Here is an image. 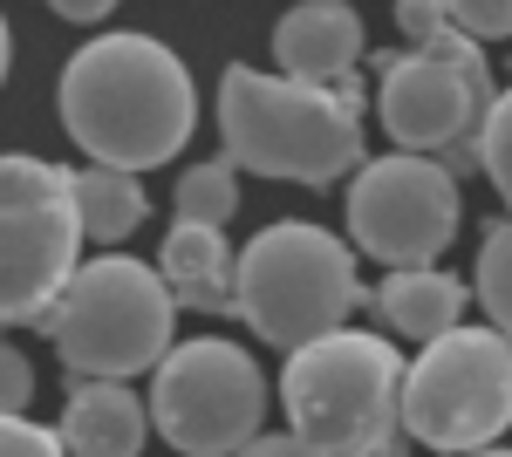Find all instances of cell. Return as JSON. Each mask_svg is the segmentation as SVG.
I'll return each instance as SVG.
<instances>
[{
    "label": "cell",
    "mask_w": 512,
    "mask_h": 457,
    "mask_svg": "<svg viewBox=\"0 0 512 457\" xmlns=\"http://www.w3.org/2000/svg\"><path fill=\"white\" fill-rule=\"evenodd\" d=\"M55 110H62V130L89 151V164H117V171L144 178L185 151L198 123V89L192 69L178 62V48H164L158 35H137V28H117L69 55Z\"/></svg>",
    "instance_id": "obj_1"
},
{
    "label": "cell",
    "mask_w": 512,
    "mask_h": 457,
    "mask_svg": "<svg viewBox=\"0 0 512 457\" xmlns=\"http://www.w3.org/2000/svg\"><path fill=\"white\" fill-rule=\"evenodd\" d=\"M403 348L369 328H335L294 348L280 369L287 430L315 457H410L403 430Z\"/></svg>",
    "instance_id": "obj_2"
},
{
    "label": "cell",
    "mask_w": 512,
    "mask_h": 457,
    "mask_svg": "<svg viewBox=\"0 0 512 457\" xmlns=\"http://www.w3.org/2000/svg\"><path fill=\"white\" fill-rule=\"evenodd\" d=\"M212 116H219L233 171L308 185V191L362 171V103L335 96V89H308V82H287V76L233 62L219 76Z\"/></svg>",
    "instance_id": "obj_3"
},
{
    "label": "cell",
    "mask_w": 512,
    "mask_h": 457,
    "mask_svg": "<svg viewBox=\"0 0 512 457\" xmlns=\"http://www.w3.org/2000/svg\"><path fill=\"white\" fill-rule=\"evenodd\" d=\"M41 335L55 342L69 382H130L178 348V301L158 267L130 253H96L76 267Z\"/></svg>",
    "instance_id": "obj_4"
},
{
    "label": "cell",
    "mask_w": 512,
    "mask_h": 457,
    "mask_svg": "<svg viewBox=\"0 0 512 457\" xmlns=\"http://www.w3.org/2000/svg\"><path fill=\"white\" fill-rule=\"evenodd\" d=\"M369 301L355 246L335 239L315 219H280L260 239H246L233 280V314L260 335L267 348H308L335 328H349V314Z\"/></svg>",
    "instance_id": "obj_5"
},
{
    "label": "cell",
    "mask_w": 512,
    "mask_h": 457,
    "mask_svg": "<svg viewBox=\"0 0 512 457\" xmlns=\"http://www.w3.org/2000/svg\"><path fill=\"white\" fill-rule=\"evenodd\" d=\"M76 253V171L0 151V328H41L76 280Z\"/></svg>",
    "instance_id": "obj_6"
},
{
    "label": "cell",
    "mask_w": 512,
    "mask_h": 457,
    "mask_svg": "<svg viewBox=\"0 0 512 457\" xmlns=\"http://www.w3.org/2000/svg\"><path fill=\"white\" fill-rule=\"evenodd\" d=\"M403 430L437 457L492 451L512 430V342L499 328H451L417 348L403 376Z\"/></svg>",
    "instance_id": "obj_7"
},
{
    "label": "cell",
    "mask_w": 512,
    "mask_h": 457,
    "mask_svg": "<svg viewBox=\"0 0 512 457\" xmlns=\"http://www.w3.org/2000/svg\"><path fill=\"white\" fill-rule=\"evenodd\" d=\"M151 430L185 457H233L267 430V376L239 342L198 335L151 369Z\"/></svg>",
    "instance_id": "obj_8"
},
{
    "label": "cell",
    "mask_w": 512,
    "mask_h": 457,
    "mask_svg": "<svg viewBox=\"0 0 512 457\" xmlns=\"http://www.w3.org/2000/svg\"><path fill=\"white\" fill-rule=\"evenodd\" d=\"M499 103V76L472 35H437L431 48H403L383 62L376 82V116L396 151L437 157L485 130V110Z\"/></svg>",
    "instance_id": "obj_9"
},
{
    "label": "cell",
    "mask_w": 512,
    "mask_h": 457,
    "mask_svg": "<svg viewBox=\"0 0 512 457\" xmlns=\"http://www.w3.org/2000/svg\"><path fill=\"white\" fill-rule=\"evenodd\" d=\"M465 198L458 178L417 151H390L369 157L349 185V239L355 253H369L376 267H437V253L458 239Z\"/></svg>",
    "instance_id": "obj_10"
},
{
    "label": "cell",
    "mask_w": 512,
    "mask_h": 457,
    "mask_svg": "<svg viewBox=\"0 0 512 457\" xmlns=\"http://www.w3.org/2000/svg\"><path fill=\"white\" fill-rule=\"evenodd\" d=\"M274 62L287 82H308V89H335L362 103V82H355V62H362V14L349 0H301L274 21Z\"/></svg>",
    "instance_id": "obj_11"
},
{
    "label": "cell",
    "mask_w": 512,
    "mask_h": 457,
    "mask_svg": "<svg viewBox=\"0 0 512 457\" xmlns=\"http://www.w3.org/2000/svg\"><path fill=\"white\" fill-rule=\"evenodd\" d=\"M55 437L69 457H137L151 437V403L130 382H69Z\"/></svg>",
    "instance_id": "obj_12"
},
{
    "label": "cell",
    "mask_w": 512,
    "mask_h": 457,
    "mask_svg": "<svg viewBox=\"0 0 512 457\" xmlns=\"http://www.w3.org/2000/svg\"><path fill=\"white\" fill-rule=\"evenodd\" d=\"M158 273H164V287H171L178 307H192V314H233L239 260H233V246H226V232L171 219V232H164V246H158Z\"/></svg>",
    "instance_id": "obj_13"
},
{
    "label": "cell",
    "mask_w": 512,
    "mask_h": 457,
    "mask_svg": "<svg viewBox=\"0 0 512 457\" xmlns=\"http://www.w3.org/2000/svg\"><path fill=\"white\" fill-rule=\"evenodd\" d=\"M376 321L390 328V335H410V342H437V335H451V328H465V307H472V287L458 280V273H437V267H403L390 273L376 294Z\"/></svg>",
    "instance_id": "obj_14"
},
{
    "label": "cell",
    "mask_w": 512,
    "mask_h": 457,
    "mask_svg": "<svg viewBox=\"0 0 512 457\" xmlns=\"http://www.w3.org/2000/svg\"><path fill=\"white\" fill-rule=\"evenodd\" d=\"M76 219H82V239L117 246V239H130V232L151 219V198L137 185V171L89 164V171H76Z\"/></svg>",
    "instance_id": "obj_15"
},
{
    "label": "cell",
    "mask_w": 512,
    "mask_h": 457,
    "mask_svg": "<svg viewBox=\"0 0 512 457\" xmlns=\"http://www.w3.org/2000/svg\"><path fill=\"white\" fill-rule=\"evenodd\" d=\"M171 205H178V219L185 226H212L226 232L239 212V171L219 157V164H192L185 178H178V191H171Z\"/></svg>",
    "instance_id": "obj_16"
},
{
    "label": "cell",
    "mask_w": 512,
    "mask_h": 457,
    "mask_svg": "<svg viewBox=\"0 0 512 457\" xmlns=\"http://www.w3.org/2000/svg\"><path fill=\"white\" fill-rule=\"evenodd\" d=\"M472 301L485 307V328H499V335L512 342V212H506V219H492L485 246H478Z\"/></svg>",
    "instance_id": "obj_17"
},
{
    "label": "cell",
    "mask_w": 512,
    "mask_h": 457,
    "mask_svg": "<svg viewBox=\"0 0 512 457\" xmlns=\"http://www.w3.org/2000/svg\"><path fill=\"white\" fill-rule=\"evenodd\" d=\"M478 157H485V185L506 198L512 212V82L499 89V103L485 110V130H478Z\"/></svg>",
    "instance_id": "obj_18"
},
{
    "label": "cell",
    "mask_w": 512,
    "mask_h": 457,
    "mask_svg": "<svg viewBox=\"0 0 512 457\" xmlns=\"http://www.w3.org/2000/svg\"><path fill=\"white\" fill-rule=\"evenodd\" d=\"M444 14H451V28L472 35L478 48L512 35V0H444Z\"/></svg>",
    "instance_id": "obj_19"
},
{
    "label": "cell",
    "mask_w": 512,
    "mask_h": 457,
    "mask_svg": "<svg viewBox=\"0 0 512 457\" xmlns=\"http://www.w3.org/2000/svg\"><path fill=\"white\" fill-rule=\"evenodd\" d=\"M396 35L410 41V48H431L437 35H451L444 0H396Z\"/></svg>",
    "instance_id": "obj_20"
},
{
    "label": "cell",
    "mask_w": 512,
    "mask_h": 457,
    "mask_svg": "<svg viewBox=\"0 0 512 457\" xmlns=\"http://www.w3.org/2000/svg\"><path fill=\"white\" fill-rule=\"evenodd\" d=\"M28 396H35V369L14 342H0V417H28Z\"/></svg>",
    "instance_id": "obj_21"
},
{
    "label": "cell",
    "mask_w": 512,
    "mask_h": 457,
    "mask_svg": "<svg viewBox=\"0 0 512 457\" xmlns=\"http://www.w3.org/2000/svg\"><path fill=\"white\" fill-rule=\"evenodd\" d=\"M0 457H69L55 430H41L28 417H0Z\"/></svg>",
    "instance_id": "obj_22"
},
{
    "label": "cell",
    "mask_w": 512,
    "mask_h": 457,
    "mask_svg": "<svg viewBox=\"0 0 512 457\" xmlns=\"http://www.w3.org/2000/svg\"><path fill=\"white\" fill-rule=\"evenodd\" d=\"M41 7H55L62 21H76V28H96V21H110L117 14V0H41Z\"/></svg>",
    "instance_id": "obj_23"
},
{
    "label": "cell",
    "mask_w": 512,
    "mask_h": 457,
    "mask_svg": "<svg viewBox=\"0 0 512 457\" xmlns=\"http://www.w3.org/2000/svg\"><path fill=\"white\" fill-rule=\"evenodd\" d=\"M233 457H315V451H308L294 430H280V437H267V430H260V437H253L246 451H233Z\"/></svg>",
    "instance_id": "obj_24"
},
{
    "label": "cell",
    "mask_w": 512,
    "mask_h": 457,
    "mask_svg": "<svg viewBox=\"0 0 512 457\" xmlns=\"http://www.w3.org/2000/svg\"><path fill=\"white\" fill-rule=\"evenodd\" d=\"M7 62H14V35H7V21H0V82H7Z\"/></svg>",
    "instance_id": "obj_25"
},
{
    "label": "cell",
    "mask_w": 512,
    "mask_h": 457,
    "mask_svg": "<svg viewBox=\"0 0 512 457\" xmlns=\"http://www.w3.org/2000/svg\"><path fill=\"white\" fill-rule=\"evenodd\" d=\"M472 457H512V451H506V444H492V451H472Z\"/></svg>",
    "instance_id": "obj_26"
}]
</instances>
